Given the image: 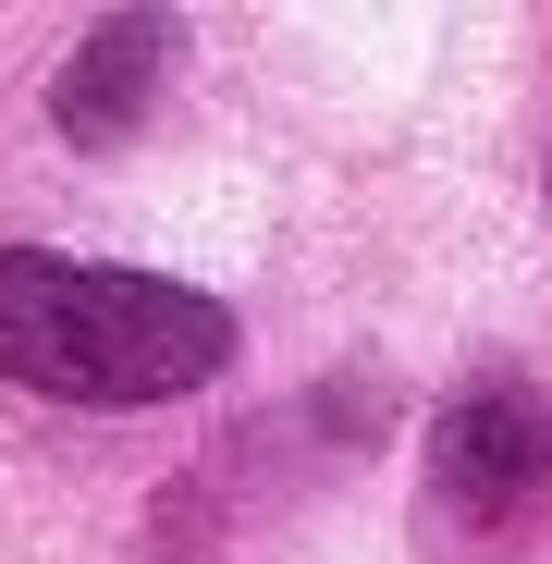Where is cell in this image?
<instances>
[{
	"label": "cell",
	"mask_w": 552,
	"mask_h": 564,
	"mask_svg": "<svg viewBox=\"0 0 552 564\" xmlns=\"http://www.w3.org/2000/svg\"><path fill=\"white\" fill-rule=\"evenodd\" d=\"M418 503L467 540H516L540 503H552V405L528 381H467L442 417H430V479Z\"/></svg>",
	"instance_id": "obj_2"
},
{
	"label": "cell",
	"mask_w": 552,
	"mask_h": 564,
	"mask_svg": "<svg viewBox=\"0 0 552 564\" xmlns=\"http://www.w3.org/2000/svg\"><path fill=\"white\" fill-rule=\"evenodd\" d=\"M234 368V307L160 270H86L0 246V381L62 405H172Z\"/></svg>",
	"instance_id": "obj_1"
},
{
	"label": "cell",
	"mask_w": 552,
	"mask_h": 564,
	"mask_svg": "<svg viewBox=\"0 0 552 564\" xmlns=\"http://www.w3.org/2000/svg\"><path fill=\"white\" fill-rule=\"evenodd\" d=\"M160 50H172L160 13H111V25H86V62L62 74V135H74V148H111V135L136 123V99H148Z\"/></svg>",
	"instance_id": "obj_3"
}]
</instances>
